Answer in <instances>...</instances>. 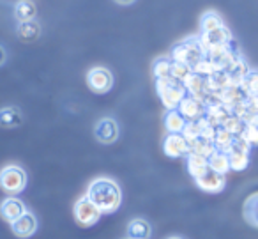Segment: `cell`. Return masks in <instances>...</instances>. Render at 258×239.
Wrapping results in <instances>:
<instances>
[{"label":"cell","instance_id":"1","mask_svg":"<svg viewBox=\"0 0 258 239\" xmlns=\"http://www.w3.org/2000/svg\"><path fill=\"white\" fill-rule=\"evenodd\" d=\"M87 199L97 207L103 214H111L120 207L122 192L120 186L110 177H97L89 184Z\"/></svg>","mask_w":258,"mask_h":239},{"label":"cell","instance_id":"2","mask_svg":"<svg viewBox=\"0 0 258 239\" xmlns=\"http://www.w3.org/2000/svg\"><path fill=\"white\" fill-rule=\"evenodd\" d=\"M170 59H172L173 62H182V64H187L189 68H195L198 62L205 59V50L200 41V36L186 37L184 41L177 43L175 46H173Z\"/></svg>","mask_w":258,"mask_h":239},{"label":"cell","instance_id":"3","mask_svg":"<svg viewBox=\"0 0 258 239\" xmlns=\"http://www.w3.org/2000/svg\"><path fill=\"white\" fill-rule=\"evenodd\" d=\"M156 92H158L163 105H165L168 110H177L179 105L182 103V100L187 96L186 89H184V83L177 82V80H173V78L156 80Z\"/></svg>","mask_w":258,"mask_h":239},{"label":"cell","instance_id":"4","mask_svg":"<svg viewBox=\"0 0 258 239\" xmlns=\"http://www.w3.org/2000/svg\"><path fill=\"white\" fill-rule=\"evenodd\" d=\"M0 186L13 197L18 195L27 186V172L18 165H8L0 170Z\"/></svg>","mask_w":258,"mask_h":239},{"label":"cell","instance_id":"5","mask_svg":"<svg viewBox=\"0 0 258 239\" xmlns=\"http://www.w3.org/2000/svg\"><path fill=\"white\" fill-rule=\"evenodd\" d=\"M101 214L103 213L87 197H82L75 204V218L82 227H92V225H96L99 221Z\"/></svg>","mask_w":258,"mask_h":239},{"label":"cell","instance_id":"6","mask_svg":"<svg viewBox=\"0 0 258 239\" xmlns=\"http://www.w3.org/2000/svg\"><path fill=\"white\" fill-rule=\"evenodd\" d=\"M87 83H89L92 92L104 94L111 89V85H113V75H111L110 69L97 66V68H92L89 73H87Z\"/></svg>","mask_w":258,"mask_h":239},{"label":"cell","instance_id":"7","mask_svg":"<svg viewBox=\"0 0 258 239\" xmlns=\"http://www.w3.org/2000/svg\"><path fill=\"white\" fill-rule=\"evenodd\" d=\"M163 151L170 158H186L189 154V142L182 133H166L163 140Z\"/></svg>","mask_w":258,"mask_h":239},{"label":"cell","instance_id":"8","mask_svg":"<svg viewBox=\"0 0 258 239\" xmlns=\"http://www.w3.org/2000/svg\"><path fill=\"white\" fill-rule=\"evenodd\" d=\"M177 110L182 114V117L186 119V121H200V119H204L205 114H207V107H205L204 101L195 96H189V94L184 98L182 103L179 105Z\"/></svg>","mask_w":258,"mask_h":239},{"label":"cell","instance_id":"9","mask_svg":"<svg viewBox=\"0 0 258 239\" xmlns=\"http://www.w3.org/2000/svg\"><path fill=\"white\" fill-rule=\"evenodd\" d=\"M94 135L101 144H113L118 138V124L115 119L103 117L94 126Z\"/></svg>","mask_w":258,"mask_h":239},{"label":"cell","instance_id":"10","mask_svg":"<svg viewBox=\"0 0 258 239\" xmlns=\"http://www.w3.org/2000/svg\"><path fill=\"white\" fill-rule=\"evenodd\" d=\"M197 186L205 193H219L225 189L226 186V175L218 174L214 170H209L207 174H204L202 177L195 179Z\"/></svg>","mask_w":258,"mask_h":239},{"label":"cell","instance_id":"11","mask_svg":"<svg viewBox=\"0 0 258 239\" xmlns=\"http://www.w3.org/2000/svg\"><path fill=\"white\" fill-rule=\"evenodd\" d=\"M200 41H202V44H204V50H209V48H212V46H221V44L232 43L233 37H232V32L228 30V27L223 25V27H219V29L202 32Z\"/></svg>","mask_w":258,"mask_h":239},{"label":"cell","instance_id":"12","mask_svg":"<svg viewBox=\"0 0 258 239\" xmlns=\"http://www.w3.org/2000/svg\"><path fill=\"white\" fill-rule=\"evenodd\" d=\"M11 230L16 237L20 239H27V237H32L37 230V218L34 216V213L27 211L23 216H20L15 223H11Z\"/></svg>","mask_w":258,"mask_h":239},{"label":"cell","instance_id":"13","mask_svg":"<svg viewBox=\"0 0 258 239\" xmlns=\"http://www.w3.org/2000/svg\"><path fill=\"white\" fill-rule=\"evenodd\" d=\"M27 213V207L23 204V200H20L18 197H8L4 202L0 204V216L4 218L8 223H15L20 216Z\"/></svg>","mask_w":258,"mask_h":239},{"label":"cell","instance_id":"14","mask_svg":"<svg viewBox=\"0 0 258 239\" xmlns=\"http://www.w3.org/2000/svg\"><path fill=\"white\" fill-rule=\"evenodd\" d=\"M247 96H249V94L242 89V85H230L228 89L221 92L223 105H226L230 110H233V108H237V107H240V105L246 103Z\"/></svg>","mask_w":258,"mask_h":239},{"label":"cell","instance_id":"15","mask_svg":"<svg viewBox=\"0 0 258 239\" xmlns=\"http://www.w3.org/2000/svg\"><path fill=\"white\" fill-rule=\"evenodd\" d=\"M184 89L189 96H195L198 100H204V96L207 94V78L197 75V73H191L186 80H184Z\"/></svg>","mask_w":258,"mask_h":239},{"label":"cell","instance_id":"16","mask_svg":"<svg viewBox=\"0 0 258 239\" xmlns=\"http://www.w3.org/2000/svg\"><path fill=\"white\" fill-rule=\"evenodd\" d=\"M127 237L129 239H151L152 227L144 218H135L127 223Z\"/></svg>","mask_w":258,"mask_h":239},{"label":"cell","instance_id":"17","mask_svg":"<svg viewBox=\"0 0 258 239\" xmlns=\"http://www.w3.org/2000/svg\"><path fill=\"white\" fill-rule=\"evenodd\" d=\"M186 165H187V172L191 174L193 179L202 177L204 174H207L211 168H209V160L204 156H198V154L189 153L186 156Z\"/></svg>","mask_w":258,"mask_h":239},{"label":"cell","instance_id":"18","mask_svg":"<svg viewBox=\"0 0 258 239\" xmlns=\"http://www.w3.org/2000/svg\"><path fill=\"white\" fill-rule=\"evenodd\" d=\"M225 71L228 73V76L232 78L233 85H240L242 80L246 78V75L251 71V69H249V66L246 64V61L242 59V55H239V57H237L235 61H233L232 64L225 69Z\"/></svg>","mask_w":258,"mask_h":239},{"label":"cell","instance_id":"19","mask_svg":"<svg viewBox=\"0 0 258 239\" xmlns=\"http://www.w3.org/2000/svg\"><path fill=\"white\" fill-rule=\"evenodd\" d=\"M23 124V114L16 107L0 108V126L2 128H18Z\"/></svg>","mask_w":258,"mask_h":239},{"label":"cell","instance_id":"20","mask_svg":"<svg viewBox=\"0 0 258 239\" xmlns=\"http://www.w3.org/2000/svg\"><path fill=\"white\" fill-rule=\"evenodd\" d=\"M232 115V110H230L226 105H216V107H209L207 114H205V121L209 122L214 128H219L223 126V122Z\"/></svg>","mask_w":258,"mask_h":239},{"label":"cell","instance_id":"21","mask_svg":"<svg viewBox=\"0 0 258 239\" xmlns=\"http://www.w3.org/2000/svg\"><path fill=\"white\" fill-rule=\"evenodd\" d=\"M37 15V8L34 4V0H20L15 6V16L18 18L20 23L23 22H32Z\"/></svg>","mask_w":258,"mask_h":239},{"label":"cell","instance_id":"22","mask_svg":"<svg viewBox=\"0 0 258 239\" xmlns=\"http://www.w3.org/2000/svg\"><path fill=\"white\" fill-rule=\"evenodd\" d=\"M18 37L25 43H32L36 41L37 37L41 36V25L32 20V22H23V23H18V30H16Z\"/></svg>","mask_w":258,"mask_h":239},{"label":"cell","instance_id":"23","mask_svg":"<svg viewBox=\"0 0 258 239\" xmlns=\"http://www.w3.org/2000/svg\"><path fill=\"white\" fill-rule=\"evenodd\" d=\"M186 119L182 117L179 110H168L165 115V128L166 133H182L186 128Z\"/></svg>","mask_w":258,"mask_h":239},{"label":"cell","instance_id":"24","mask_svg":"<svg viewBox=\"0 0 258 239\" xmlns=\"http://www.w3.org/2000/svg\"><path fill=\"white\" fill-rule=\"evenodd\" d=\"M233 140H235V136H233L232 133L226 131L225 128H221V126H219V128L216 129V135H214V140H212V144H214L216 151L228 154L230 151H232Z\"/></svg>","mask_w":258,"mask_h":239},{"label":"cell","instance_id":"25","mask_svg":"<svg viewBox=\"0 0 258 239\" xmlns=\"http://www.w3.org/2000/svg\"><path fill=\"white\" fill-rule=\"evenodd\" d=\"M189 153L198 154V156H204V158H211L212 154L216 153V147L212 144V140H207L204 136H198L197 140L189 142Z\"/></svg>","mask_w":258,"mask_h":239},{"label":"cell","instance_id":"26","mask_svg":"<svg viewBox=\"0 0 258 239\" xmlns=\"http://www.w3.org/2000/svg\"><path fill=\"white\" fill-rule=\"evenodd\" d=\"M209 168H211V170H214V172H218V174L226 175L230 172V158H228V154L216 151V153L209 158Z\"/></svg>","mask_w":258,"mask_h":239},{"label":"cell","instance_id":"27","mask_svg":"<svg viewBox=\"0 0 258 239\" xmlns=\"http://www.w3.org/2000/svg\"><path fill=\"white\" fill-rule=\"evenodd\" d=\"M244 218L247 223L258 227V193L251 195L244 204Z\"/></svg>","mask_w":258,"mask_h":239},{"label":"cell","instance_id":"28","mask_svg":"<svg viewBox=\"0 0 258 239\" xmlns=\"http://www.w3.org/2000/svg\"><path fill=\"white\" fill-rule=\"evenodd\" d=\"M228 158H230V170H233V172L246 170L247 165H249V154H247V153H240V151H230Z\"/></svg>","mask_w":258,"mask_h":239},{"label":"cell","instance_id":"29","mask_svg":"<svg viewBox=\"0 0 258 239\" xmlns=\"http://www.w3.org/2000/svg\"><path fill=\"white\" fill-rule=\"evenodd\" d=\"M223 25H225V23H223L221 16H219L216 11H207L204 16H202V22H200L202 32H209V30L219 29V27H223Z\"/></svg>","mask_w":258,"mask_h":239},{"label":"cell","instance_id":"30","mask_svg":"<svg viewBox=\"0 0 258 239\" xmlns=\"http://www.w3.org/2000/svg\"><path fill=\"white\" fill-rule=\"evenodd\" d=\"M172 66L173 61L172 59H158L154 62V76L156 80H166V78H172Z\"/></svg>","mask_w":258,"mask_h":239},{"label":"cell","instance_id":"31","mask_svg":"<svg viewBox=\"0 0 258 239\" xmlns=\"http://www.w3.org/2000/svg\"><path fill=\"white\" fill-rule=\"evenodd\" d=\"M246 122L242 121L240 117H237V115H230L228 119H226L225 122H223V126L221 128H225L228 133H232L233 136H240L244 133V129H246Z\"/></svg>","mask_w":258,"mask_h":239},{"label":"cell","instance_id":"32","mask_svg":"<svg viewBox=\"0 0 258 239\" xmlns=\"http://www.w3.org/2000/svg\"><path fill=\"white\" fill-rule=\"evenodd\" d=\"M202 129H204V119H200V121H187L182 135L186 136L187 142H193L198 136H202Z\"/></svg>","mask_w":258,"mask_h":239},{"label":"cell","instance_id":"33","mask_svg":"<svg viewBox=\"0 0 258 239\" xmlns=\"http://www.w3.org/2000/svg\"><path fill=\"white\" fill-rule=\"evenodd\" d=\"M193 73V68H189L187 64H182V62H173L172 66V78L177 80V82L184 83V80Z\"/></svg>","mask_w":258,"mask_h":239},{"label":"cell","instance_id":"34","mask_svg":"<svg viewBox=\"0 0 258 239\" xmlns=\"http://www.w3.org/2000/svg\"><path fill=\"white\" fill-rule=\"evenodd\" d=\"M240 85H242V89L246 90L247 94H258V71L251 69Z\"/></svg>","mask_w":258,"mask_h":239},{"label":"cell","instance_id":"35","mask_svg":"<svg viewBox=\"0 0 258 239\" xmlns=\"http://www.w3.org/2000/svg\"><path fill=\"white\" fill-rule=\"evenodd\" d=\"M216 71H218V69H216V66L212 64V62L209 61L207 57H205L204 61H200V62H198V64L193 68V73H197V75L204 76V78H209V76L214 75Z\"/></svg>","mask_w":258,"mask_h":239},{"label":"cell","instance_id":"36","mask_svg":"<svg viewBox=\"0 0 258 239\" xmlns=\"http://www.w3.org/2000/svg\"><path fill=\"white\" fill-rule=\"evenodd\" d=\"M240 136H242L251 147L258 146V128H254V126H246V129H244V133Z\"/></svg>","mask_w":258,"mask_h":239},{"label":"cell","instance_id":"37","mask_svg":"<svg viewBox=\"0 0 258 239\" xmlns=\"http://www.w3.org/2000/svg\"><path fill=\"white\" fill-rule=\"evenodd\" d=\"M251 149H253V147H251L249 144L242 138V136H235V140H233V146H232V151H240V153L249 154Z\"/></svg>","mask_w":258,"mask_h":239},{"label":"cell","instance_id":"38","mask_svg":"<svg viewBox=\"0 0 258 239\" xmlns=\"http://www.w3.org/2000/svg\"><path fill=\"white\" fill-rule=\"evenodd\" d=\"M246 105L253 114H258V94H249Z\"/></svg>","mask_w":258,"mask_h":239},{"label":"cell","instance_id":"39","mask_svg":"<svg viewBox=\"0 0 258 239\" xmlns=\"http://www.w3.org/2000/svg\"><path fill=\"white\" fill-rule=\"evenodd\" d=\"M6 59H8V55H6V50L2 46H0V66H4Z\"/></svg>","mask_w":258,"mask_h":239},{"label":"cell","instance_id":"40","mask_svg":"<svg viewBox=\"0 0 258 239\" xmlns=\"http://www.w3.org/2000/svg\"><path fill=\"white\" fill-rule=\"evenodd\" d=\"M247 126H254V128H258V114L251 117V121L247 122Z\"/></svg>","mask_w":258,"mask_h":239},{"label":"cell","instance_id":"41","mask_svg":"<svg viewBox=\"0 0 258 239\" xmlns=\"http://www.w3.org/2000/svg\"><path fill=\"white\" fill-rule=\"evenodd\" d=\"M117 4H120V6H131L135 2V0H115Z\"/></svg>","mask_w":258,"mask_h":239},{"label":"cell","instance_id":"42","mask_svg":"<svg viewBox=\"0 0 258 239\" xmlns=\"http://www.w3.org/2000/svg\"><path fill=\"white\" fill-rule=\"evenodd\" d=\"M168 239H184V237H180V235H170Z\"/></svg>","mask_w":258,"mask_h":239},{"label":"cell","instance_id":"43","mask_svg":"<svg viewBox=\"0 0 258 239\" xmlns=\"http://www.w3.org/2000/svg\"><path fill=\"white\" fill-rule=\"evenodd\" d=\"M124 239H129V237H127V235H125V237H124Z\"/></svg>","mask_w":258,"mask_h":239}]
</instances>
